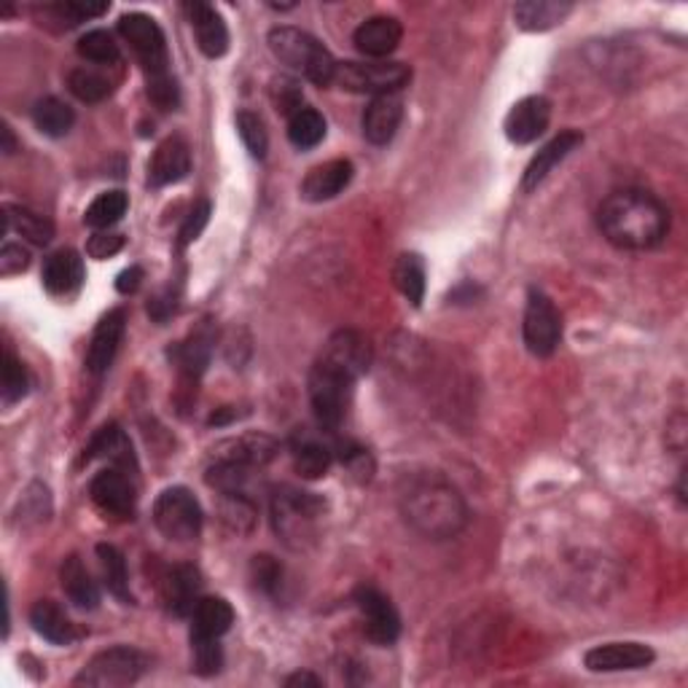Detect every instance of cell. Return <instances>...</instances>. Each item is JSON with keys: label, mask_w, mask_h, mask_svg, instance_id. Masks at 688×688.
<instances>
[{"label": "cell", "mask_w": 688, "mask_h": 688, "mask_svg": "<svg viewBox=\"0 0 688 688\" xmlns=\"http://www.w3.org/2000/svg\"><path fill=\"white\" fill-rule=\"evenodd\" d=\"M89 495H92V503L102 514L116 516V520H127V516L135 514V484L130 482L121 468H106L92 479L89 484Z\"/></svg>", "instance_id": "obj_12"}, {"label": "cell", "mask_w": 688, "mask_h": 688, "mask_svg": "<svg viewBox=\"0 0 688 688\" xmlns=\"http://www.w3.org/2000/svg\"><path fill=\"white\" fill-rule=\"evenodd\" d=\"M30 266V253L24 251L22 245H14V242H6L0 248V275L11 277V275H20Z\"/></svg>", "instance_id": "obj_50"}, {"label": "cell", "mask_w": 688, "mask_h": 688, "mask_svg": "<svg viewBox=\"0 0 688 688\" xmlns=\"http://www.w3.org/2000/svg\"><path fill=\"white\" fill-rule=\"evenodd\" d=\"M192 173V149L181 135L164 138L149 162V184L170 186Z\"/></svg>", "instance_id": "obj_15"}, {"label": "cell", "mask_w": 688, "mask_h": 688, "mask_svg": "<svg viewBox=\"0 0 688 688\" xmlns=\"http://www.w3.org/2000/svg\"><path fill=\"white\" fill-rule=\"evenodd\" d=\"M76 48L87 63H95V65H113V63H119V57H121L119 44H116L113 35L108 33V30H89L87 35H81V41H78Z\"/></svg>", "instance_id": "obj_41"}, {"label": "cell", "mask_w": 688, "mask_h": 688, "mask_svg": "<svg viewBox=\"0 0 688 688\" xmlns=\"http://www.w3.org/2000/svg\"><path fill=\"white\" fill-rule=\"evenodd\" d=\"M597 227L619 251H651L669 231L667 207L641 188H621L597 210Z\"/></svg>", "instance_id": "obj_1"}, {"label": "cell", "mask_w": 688, "mask_h": 688, "mask_svg": "<svg viewBox=\"0 0 688 688\" xmlns=\"http://www.w3.org/2000/svg\"><path fill=\"white\" fill-rule=\"evenodd\" d=\"M234 624V608L223 597H203L192 613V641H221Z\"/></svg>", "instance_id": "obj_26"}, {"label": "cell", "mask_w": 688, "mask_h": 688, "mask_svg": "<svg viewBox=\"0 0 688 688\" xmlns=\"http://www.w3.org/2000/svg\"><path fill=\"white\" fill-rule=\"evenodd\" d=\"M119 33L132 46L140 65H143L145 84H154L173 76L170 73L167 41H164V33L156 20H151L145 14H124L119 20Z\"/></svg>", "instance_id": "obj_7"}, {"label": "cell", "mask_w": 688, "mask_h": 688, "mask_svg": "<svg viewBox=\"0 0 688 688\" xmlns=\"http://www.w3.org/2000/svg\"><path fill=\"white\" fill-rule=\"evenodd\" d=\"M412 68L391 59H369V63H337L334 84L358 95H398L409 84Z\"/></svg>", "instance_id": "obj_6"}, {"label": "cell", "mask_w": 688, "mask_h": 688, "mask_svg": "<svg viewBox=\"0 0 688 688\" xmlns=\"http://www.w3.org/2000/svg\"><path fill=\"white\" fill-rule=\"evenodd\" d=\"M192 645H194V669H197L199 675L210 678V675L221 673L223 651L218 641H192Z\"/></svg>", "instance_id": "obj_45"}, {"label": "cell", "mask_w": 688, "mask_h": 688, "mask_svg": "<svg viewBox=\"0 0 688 688\" xmlns=\"http://www.w3.org/2000/svg\"><path fill=\"white\" fill-rule=\"evenodd\" d=\"M154 525L164 538L188 544L203 533V505L186 487H167L154 503Z\"/></svg>", "instance_id": "obj_9"}, {"label": "cell", "mask_w": 688, "mask_h": 688, "mask_svg": "<svg viewBox=\"0 0 688 688\" xmlns=\"http://www.w3.org/2000/svg\"><path fill=\"white\" fill-rule=\"evenodd\" d=\"M574 11V3H557V0H525L514 6V20L527 33H544V30L563 24Z\"/></svg>", "instance_id": "obj_29"}, {"label": "cell", "mask_w": 688, "mask_h": 688, "mask_svg": "<svg viewBox=\"0 0 688 688\" xmlns=\"http://www.w3.org/2000/svg\"><path fill=\"white\" fill-rule=\"evenodd\" d=\"M654 659L656 654L643 643H602L587 651L583 665L589 673H632L645 669Z\"/></svg>", "instance_id": "obj_13"}, {"label": "cell", "mask_w": 688, "mask_h": 688, "mask_svg": "<svg viewBox=\"0 0 688 688\" xmlns=\"http://www.w3.org/2000/svg\"><path fill=\"white\" fill-rule=\"evenodd\" d=\"M127 207H130V197L116 188V192L100 194V197H97L95 203L87 207V212H84V221H87V227L100 229V231L111 229L113 223H119L121 218H124Z\"/></svg>", "instance_id": "obj_39"}, {"label": "cell", "mask_w": 688, "mask_h": 688, "mask_svg": "<svg viewBox=\"0 0 688 688\" xmlns=\"http://www.w3.org/2000/svg\"><path fill=\"white\" fill-rule=\"evenodd\" d=\"M356 382V376L328 363L326 358H318L309 369V404L323 430H337L345 423Z\"/></svg>", "instance_id": "obj_5"}, {"label": "cell", "mask_w": 688, "mask_h": 688, "mask_svg": "<svg viewBox=\"0 0 688 688\" xmlns=\"http://www.w3.org/2000/svg\"><path fill=\"white\" fill-rule=\"evenodd\" d=\"M124 331H127L124 309H113V313H108L106 318L97 323L92 342H89L87 350V369L92 371V374H106V371L111 369L121 339H124Z\"/></svg>", "instance_id": "obj_18"}, {"label": "cell", "mask_w": 688, "mask_h": 688, "mask_svg": "<svg viewBox=\"0 0 688 688\" xmlns=\"http://www.w3.org/2000/svg\"><path fill=\"white\" fill-rule=\"evenodd\" d=\"M522 334H525L527 350L535 358L554 356V350L563 342V318H559L557 307L544 291L529 288Z\"/></svg>", "instance_id": "obj_10"}, {"label": "cell", "mask_w": 688, "mask_h": 688, "mask_svg": "<svg viewBox=\"0 0 688 688\" xmlns=\"http://www.w3.org/2000/svg\"><path fill=\"white\" fill-rule=\"evenodd\" d=\"M294 466L298 477L304 479H320L331 468V449L318 438H296L294 441Z\"/></svg>", "instance_id": "obj_36"}, {"label": "cell", "mask_w": 688, "mask_h": 688, "mask_svg": "<svg viewBox=\"0 0 688 688\" xmlns=\"http://www.w3.org/2000/svg\"><path fill=\"white\" fill-rule=\"evenodd\" d=\"M356 605L363 616V632L371 643L393 645L401 635V616L391 602V597L382 594L374 587H361L356 592Z\"/></svg>", "instance_id": "obj_11"}, {"label": "cell", "mask_w": 688, "mask_h": 688, "mask_svg": "<svg viewBox=\"0 0 688 688\" xmlns=\"http://www.w3.org/2000/svg\"><path fill=\"white\" fill-rule=\"evenodd\" d=\"M253 581L255 587L261 589V592H275V589L280 587V578H283V568L275 563L272 557H266V554H261V557H253Z\"/></svg>", "instance_id": "obj_48"}, {"label": "cell", "mask_w": 688, "mask_h": 688, "mask_svg": "<svg viewBox=\"0 0 688 688\" xmlns=\"http://www.w3.org/2000/svg\"><path fill=\"white\" fill-rule=\"evenodd\" d=\"M186 14L192 20L194 35H197V46L203 48L205 57L218 59L229 52V28L223 17L218 14L212 6L207 3H188Z\"/></svg>", "instance_id": "obj_21"}, {"label": "cell", "mask_w": 688, "mask_h": 688, "mask_svg": "<svg viewBox=\"0 0 688 688\" xmlns=\"http://www.w3.org/2000/svg\"><path fill=\"white\" fill-rule=\"evenodd\" d=\"M84 259L81 253L73 251V248H63V251H54L44 261V288L54 296H68L76 288H81L84 283Z\"/></svg>", "instance_id": "obj_24"}, {"label": "cell", "mask_w": 688, "mask_h": 688, "mask_svg": "<svg viewBox=\"0 0 688 688\" xmlns=\"http://www.w3.org/2000/svg\"><path fill=\"white\" fill-rule=\"evenodd\" d=\"M352 181V164L347 160H331L318 164L302 181V197L307 203H326V199L339 197Z\"/></svg>", "instance_id": "obj_23"}, {"label": "cell", "mask_w": 688, "mask_h": 688, "mask_svg": "<svg viewBox=\"0 0 688 688\" xmlns=\"http://www.w3.org/2000/svg\"><path fill=\"white\" fill-rule=\"evenodd\" d=\"M28 387H30V376H28V369H24V363L20 361V358L11 356V352H6V358H3V404L11 406V404H17V401H22L24 395H28Z\"/></svg>", "instance_id": "obj_44"}, {"label": "cell", "mask_w": 688, "mask_h": 688, "mask_svg": "<svg viewBox=\"0 0 688 688\" xmlns=\"http://www.w3.org/2000/svg\"><path fill=\"white\" fill-rule=\"evenodd\" d=\"M30 624L41 637L54 645H68L78 637L76 624L54 600H39L30 608Z\"/></svg>", "instance_id": "obj_28"}, {"label": "cell", "mask_w": 688, "mask_h": 688, "mask_svg": "<svg viewBox=\"0 0 688 688\" xmlns=\"http://www.w3.org/2000/svg\"><path fill=\"white\" fill-rule=\"evenodd\" d=\"M285 686H288V688H296V686H313V688H320V686H323V680L318 678V675L296 673V675H291L288 680H285Z\"/></svg>", "instance_id": "obj_52"}, {"label": "cell", "mask_w": 688, "mask_h": 688, "mask_svg": "<svg viewBox=\"0 0 688 688\" xmlns=\"http://www.w3.org/2000/svg\"><path fill=\"white\" fill-rule=\"evenodd\" d=\"M17 231L24 240H30L33 245H48L54 237V223L48 221L41 212L30 210V207L20 205H6L3 207V234Z\"/></svg>", "instance_id": "obj_31"}, {"label": "cell", "mask_w": 688, "mask_h": 688, "mask_svg": "<svg viewBox=\"0 0 688 688\" xmlns=\"http://www.w3.org/2000/svg\"><path fill=\"white\" fill-rule=\"evenodd\" d=\"M255 471L259 468L251 466H240V462H229V460H216V466L207 468L205 482L218 490L221 495H251V484L255 482Z\"/></svg>", "instance_id": "obj_33"}, {"label": "cell", "mask_w": 688, "mask_h": 688, "mask_svg": "<svg viewBox=\"0 0 688 688\" xmlns=\"http://www.w3.org/2000/svg\"><path fill=\"white\" fill-rule=\"evenodd\" d=\"M207 221H210V203L207 199H203V203H197L192 207V212L186 216L184 227H181V234H178V245L181 248H188L194 240H199V234H203Z\"/></svg>", "instance_id": "obj_47"}, {"label": "cell", "mask_w": 688, "mask_h": 688, "mask_svg": "<svg viewBox=\"0 0 688 688\" xmlns=\"http://www.w3.org/2000/svg\"><path fill=\"white\" fill-rule=\"evenodd\" d=\"M401 39H404V28L395 17H371V20L358 24L352 44L371 59H385L401 46Z\"/></svg>", "instance_id": "obj_19"}, {"label": "cell", "mask_w": 688, "mask_h": 688, "mask_svg": "<svg viewBox=\"0 0 688 688\" xmlns=\"http://www.w3.org/2000/svg\"><path fill=\"white\" fill-rule=\"evenodd\" d=\"M17 151V138L11 132L9 124H3V154H14Z\"/></svg>", "instance_id": "obj_53"}, {"label": "cell", "mask_w": 688, "mask_h": 688, "mask_svg": "<svg viewBox=\"0 0 688 688\" xmlns=\"http://www.w3.org/2000/svg\"><path fill=\"white\" fill-rule=\"evenodd\" d=\"M277 449H280L277 441L272 436L242 434V436L221 441L216 449H212V452H216V460H229V462H240V466L264 468L266 462L275 460Z\"/></svg>", "instance_id": "obj_22"}, {"label": "cell", "mask_w": 688, "mask_h": 688, "mask_svg": "<svg viewBox=\"0 0 688 688\" xmlns=\"http://www.w3.org/2000/svg\"><path fill=\"white\" fill-rule=\"evenodd\" d=\"M218 516L231 533L251 535L255 520H259V509H255L253 498L248 495H221L218 498Z\"/></svg>", "instance_id": "obj_37"}, {"label": "cell", "mask_w": 688, "mask_h": 688, "mask_svg": "<svg viewBox=\"0 0 688 688\" xmlns=\"http://www.w3.org/2000/svg\"><path fill=\"white\" fill-rule=\"evenodd\" d=\"M97 458H106V460L116 462V468L119 466L124 468V466H130V462H135L130 438L124 436V430H121L116 423L102 425V428L92 436L89 447L84 449V460L92 462Z\"/></svg>", "instance_id": "obj_32"}, {"label": "cell", "mask_w": 688, "mask_h": 688, "mask_svg": "<svg viewBox=\"0 0 688 688\" xmlns=\"http://www.w3.org/2000/svg\"><path fill=\"white\" fill-rule=\"evenodd\" d=\"M393 280L412 307H419L425 298V264L417 253H404L395 261Z\"/></svg>", "instance_id": "obj_38"}, {"label": "cell", "mask_w": 688, "mask_h": 688, "mask_svg": "<svg viewBox=\"0 0 688 688\" xmlns=\"http://www.w3.org/2000/svg\"><path fill=\"white\" fill-rule=\"evenodd\" d=\"M237 132H240L242 143L251 151V156L255 160H264L266 149H270V135H266V127L259 116L251 111H240L237 113Z\"/></svg>", "instance_id": "obj_43"}, {"label": "cell", "mask_w": 688, "mask_h": 688, "mask_svg": "<svg viewBox=\"0 0 688 688\" xmlns=\"http://www.w3.org/2000/svg\"><path fill=\"white\" fill-rule=\"evenodd\" d=\"M342 452H339V458H342V462L347 466V471L352 473V477H358L361 482H369L371 473H374V460H371V455L367 452L363 447H358V444H342Z\"/></svg>", "instance_id": "obj_46"}, {"label": "cell", "mask_w": 688, "mask_h": 688, "mask_svg": "<svg viewBox=\"0 0 688 688\" xmlns=\"http://www.w3.org/2000/svg\"><path fill=\"white\" fill-rule=\"evenodd\" d=\"M404 121V100L401 95H380L369 102L363 113V138L371 145H387Z\"/></svg>", "instance_id": "obj_20"}, {"label": "cell", "mask_w": 688, "mask_h": 688, "mask_svg": "<svg viewBox=\"0 0 688 688\" xmlns=\"http://www.w3.org/2000/svg\"><path fill=\"white\" fill-rule=\"evenodd\" d=\"M97 563H100L102 581H106L108 592H111L121 605H132V592H130V574H127V559L124 554L116 549L113 544H100L97 546Z\"/></svg>", "instance_id": "obj_34"}, {"label": "cell", "mask_w": 688, "mask_h": 688, "mask_svg": "<svg viewBox=\"0 0 688 688\" xmlns=\"http://www.w3.org/2000/svg\"><path fill=\"white\" fill-rule=\"evenodd\" d=\"M68 87L70 92L78 97L81 102H102L106 97H111L113 87L106 76H100L97 70L89 68H76L68 73Z\"/></svg>", "instance_id": "obj_42"}, {"label": "cell", "mask_w": 688, "mask_h": 688, "mask_svg": "<svg viewBox=\"0 0 688 688\" xmlns=\"http://www.w3.org/2000/svg\"><path fill=\"white\" fill-rule=\"evenodd\" d=\"M326 138V119L315 108H298L288 119V140L296 149H315Z\"/></svg>", "instance_id": "obj_40"}, {"label": "cell", "mask_w": 688, "mask_h": 688, "mask_svg": "<svg viewBox=\"0 0 688 688\" xmlns=\"http://www.w3.org/2000/svg\"><path fill=\"white\" fill-rule=\"evenodd\" d=\"M124 248V237L116 234V231H97V234L89 237L87 242V253L92 255V259H111V255H116Z\"/></svg>", "instance_id": "obj_49"}, {"label": "cell", "mask_w": 688, "mask_h": 688, "mask_svg": "<svg viewBox=\"0 0 688 688\" xmlns=\"http://www.w3.org/2000/svg\"><path fill=\"white\" fill-rule=\"evenodd\" d=\"M270 48L272 54L294 73H302L307 81L315 87H328L337 76V59L331 57L326 46L320 44L315 35L307 30L291 28V24H280V28L270 30Z\"/></svg>", "instance_id": "obj_3"}, {"label": "cell", "mask_w": 688, "mask_h": 688, "mask_svg": "<svg viewBox=\"0 0 688 688\" xmlns=\"http://www.w3.org/2000/svg\"><path fill=\"white\" fill-rule=\"evenodd\" d=\"M199 589H203L199 570L194 565H175L167 574V581H164V602L175 616H192L197 602L203 600Z\"/></svg>", "instance_id": "obj_25"}, {"label": "cell", "mask_w": 688, "mask_h": 688, "mask_svg": "<svg viewBox=\"0 0 688 688\" xmlns=\"http://www.w3.org/2000/svg\"><path fill=\"white\" fill-rule=\"evenodd\" d=\"M33 121L46 138H65L76 124V111L57 97H44V100L35 102Z\"/></svg>", "instance_id": "obj_35"}, {"label": "cell", "mask_w": 688, "mask_h": 688, "mask_svg": "<svg viewBox=\"0 0 688 688\" xmlns=\"http://www.w3.org/2000/svg\"><path fill=\"white\" fill-rule=\"evenodd\" d=\"M401 514L406 525L430 540H447L460 535L468 525V505L458 487L438 473L412 479L401 492Z\"/></svg>", "instance_id": "obj_2"}, {"label": "cell", "mask_w": 688, "mask_h": 688, "mask_svg": "<svg viewBox=\"0 0 688 688\" xmlns=\"http://www.w3.org/2000/svg\"><path fill=\"white\" fill-rule=\"evenodd\" d=\"M320 358H326L328 363H334V367H339L350 376L361 380L371 367V345L363 334L347 328V331H337L328 339Z\"/></svg>", "instance_id": "obj_16"}, {"label": "cell", "mask_w": 688, "mask_h": 688, "mask_svg": "<svg viewBox=\"0 0 688 688\" xmlns=\"http://www.w3.org/2000/svg\"><path fill=\"white\" fill-rule=\"evenodd\" d=\"M59 581H63V592L68 594V600L76 608H81V611H95L100 605V589H97L92 574H89L78 554H70L65 559L63 568H59Z\"/></svg>", "instance_id": "obj_27"}, {"label": "cell", "mask_w": 688, "mask_h": 688, "mask_svg": "<svg viewBox=\"0 0 688 688\" xmlns=\"http://www.w3.org/2000/svg\"><path fill=\"white\" fill-rule=\"evenodd\" d=\"M552 121V102L544 95H529L516 102L505 116V138L516 145H527L546 132Z\"/></svg>", "instance_id": "obj_14"}, {"label": "cell", "mask_w": 688, "mask_h": 688, "mask_svg": "<svg viewBox=\"0 0 688 688\" xmlns=\"http://www.w3.org/2000/svg\"><path fill=\"white\" fill-rule=\"evenodd\" d=\"M145 669H149V656L140 654L138 648H130V645H113V648L92 656V662L76 675L73 684L95 688L132 686L138 684Z\"/></svg>", "instance_id": "obj_8"}, {"label": "cell", "mask_w": 688, "mask_h": 688, "mask_svg": "<svg viewBox=\"0 0 688 688\" xmlns=\"http://www.w3.org/2000/svg\"><path fill=\"white\" fill-rule=\"evenodd\" d=\"M323 511H326V501L315 492L280 487L272 495V522H275L280 538L291 549H304L307 544H313Z\"/></svg>", "instance_id": "obj_4"}, {"label": "cell", "mask_w": 688, "mask_h": 688, "mask_svg": "<svg viewBox=\"0 0 688 688\" xmlns=\"http://www.w3.org/2000/svg\"><path fill=\"white\" fill-rule=\"evenodd\" d=\"M581 143H583V135L578 130H565V132H559L557 138H552L549 143H546L544 149L529 160L525 175H522V192L525 194L535 192V188L549 178L552 170L557 167L563 160H568V156L574 154Z\"/></svg>", "instance_id": "obj_17"}, {"label": "cell", "mask_w": 688, "mask_h": 688, "mask_svg": "<svg viewBox=\"0 0 688 688\" xmlns=\"http://www.w3.org/2000/svg\"><path fill=\"white\" fill-rule=\"evenodd\" d=\"M212 356V334L210 328L203 326L199 331H192V337L186 342H178L170 350V358L175 361V367L181 369V374H186L188 380H197L203 374Z\"/></svg>", "instance_id": "obj_30"}, {"label": "cell", "mask_w": 688, "mask_h": 688, "mask_svg": "<svg viewBox=\"0 0 688 688\" xmlns=\"http://www.w3.org/2000/svg\"><path fill=\"white\" fill-rule=\"evenodd\" d=\"M140 283H143V270L140 266H130V270L121 272L119 280H116V288H119V294H135Z\"/></svg>", "instance_id": "obj_51"}]
</instances>
